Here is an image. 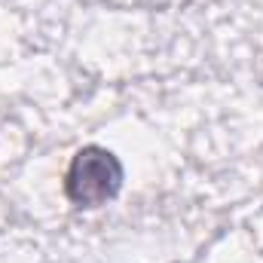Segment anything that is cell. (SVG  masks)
I'll return each mask as SVG.
<instances>
[{"label":"cell","mask_w":263,"mask_h":263,"mask_svg":"<svg viewBox=\"0 0 263 263\" xmlns=\"http://www.w3.org/2000/svg\"><path fill=\"white\" fill-rule=\"evenodd\" d=\"M123 187V165L120 159L98 144H89L73 153L65 175V193L77 208H98L107 205Z\"/></svg>","instance_id":"cell-1"}]
</instances>
